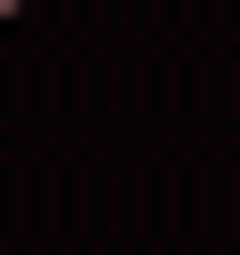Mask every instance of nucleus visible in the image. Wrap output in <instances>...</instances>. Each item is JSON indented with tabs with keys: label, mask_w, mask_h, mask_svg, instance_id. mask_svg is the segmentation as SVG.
I'll list each match as a JSON object with an SVG mask.
<instances>
[]
</instances>
